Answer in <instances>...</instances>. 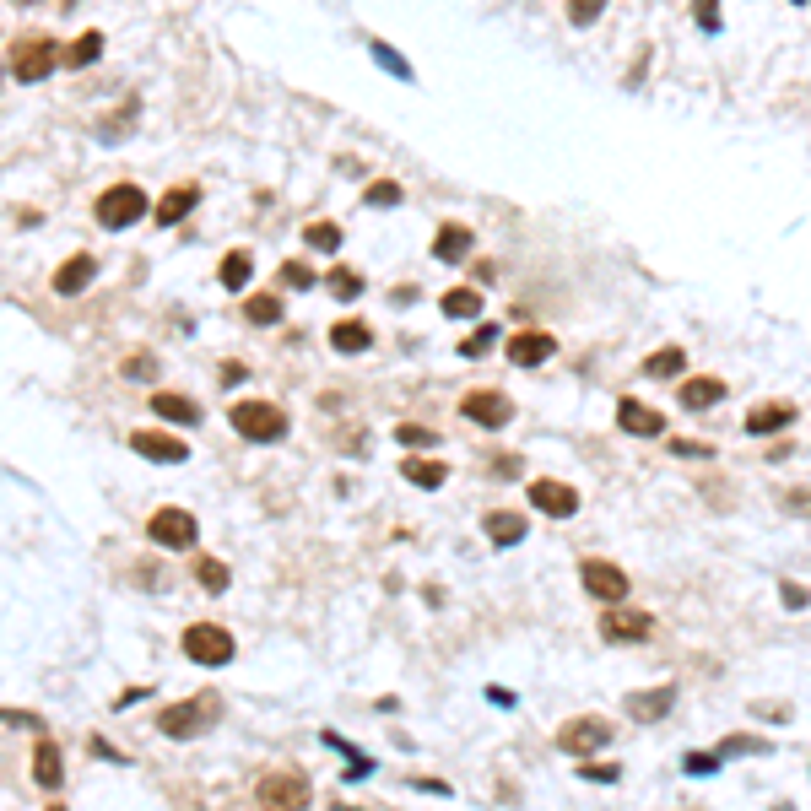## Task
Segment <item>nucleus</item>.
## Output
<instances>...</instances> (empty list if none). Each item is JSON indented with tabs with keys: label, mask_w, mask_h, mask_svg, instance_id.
<instances>
[{
	"label": "nucleus",
	"mask_w": 811,
	"mask_h": 811,
	"mask_svg": "<svg viewBox=\"0 0 811 811\" xmlns=\"http://www.w3.org/2000/svg\"><path fill=\"white\" fill-rule=\"evenodd\" d=\"M228 417H233V433L249 438V444H282L287 438V411L271 401H238Z\"/></svg>",
	"instance_id": "nucleus-1"
},
{
	"label": "nucleus",
	"mask_w": 811,
	"mask_h": 811,
	"mask_svg": "<svg viewBox=\"0 0 811 811\" xmlns=\"http://www.w3.org/2000/svg\"><path fill=\"white\" fill-rule=\"evenodd\" d=\"M152 211V201H146V190L141 184H109V190L98 195V222L109 233H119V228H136V222Z\"/></svg>",
	"instance_id": "nucleus-2"
},
{
	"label": "nucleus",
	"mask_w": 811,
	"mask_h": 811,
	"mask_svg": "<svg viewBox=\"0 0 811 811\" xmlns=\"http://www.w3.org/2000/svg\"><path fill=\"white\" fill-rule=\"evenodd\" d=\"M211 714H217V698H184V703H168V709L157 714V730L174 736V741H195L211 725Z\"/></svg>",
	"instance_id": "nucleus-3"
},
{
	"label": "nucleus",
	"mask_w": 811,
	"mask_h": 811,
	"mask_svg": "<svg viewBox=\"0 0 811 811\" xmlns=\"http://www.w3.org/2000/svg\"><path fill=\"white\" fill-rule=\"evenodd\" d=\"M184 660H195V666H228L233 660V633L217 628V622L184 628Z\"/></svg>",
	"instance_id": "nucleus-4"
},
{
	"label": "nucleus",
	"mask_w": 811,
	"mask_h": 811,
	"mask_svg": "<svg viewBox=\"0 0 811 811\" xmlns=\"http://www.w3.org/2000/svg\"><path fill=\"white\" fill-rule=\"evenodd\" d=\"M146 536L168 552H190L195 541H201V525H195L190 509H157L152 520H146Z\"/></svg>",
	"instance_id": "nucleus-5"
},
{
	"label": "nucleus",
	"mask_w": 811,
	"mask_h": 811,
	"mask_svg": "<svg viewBox=\"0 0 811 811\" xmlns=\"http://www.w3.org/2000/svg\"><path fill=\"white\" fill-rule=\"evenodd\" d=\"M579 579H584V590L595 595V601H606V606H617V601H628V574H622L617 563H606V557H584L579 563Z\"/></svg>",
	"instance_id": "nucleus-6"
},
{
	"label": "nucleus",
	"mask_w": 811,
	"mask_h": 811,
	"mask_svg": "<svg viewBox=\"0 0 811 811\" xmlns=\"http://www.w3.org/2000/svg\"><path fill=\"white\" fill-rule=\"evenodd\" d=\"M255 801L260 806H303L309 801V779H303L298 768H276V774H265L255 784Z\"/></svg>",
	"instance_id": "nucleus-7"
},
{
	"label": "nucleus",
	"mask_w": 811,
	"mask_h": 811,
	"mask_svg": "<svg viewBox=\"0 0 811 811\" xmlns=\"http://www.w3.org/2000/svg\"><path fill=\"white\" fill-rule=\"evenodd\" d=\"M606 741H611V725L590 720V714H584V720H568L563 730H557V747H563L568 757H595Z\"/></svg>",
	"instance_id": "nucleus-8"
},
{
	"label": "nucleus",
	"mask_w": 811,
	"mask_h": 811,
	"mask_svg": "<svg viewBox=\"0 0 811 811\" xmlns=\"http://www.w3.org/2000/svg\"><path fill=\"white\" fill-rule=\"evenodd\" d=\"M460 417H471L476 428H503V422L514 417V401L503 390H471L460 401Z\"/></svg>",
	"instance_id": "nucleus-9"
},
{
	"label": "nucleus",
	"mask_w": 811,
	"mask_h": 811,
	"mask_svg": "<svg viewBox=\"0 0 811 811\" xmlns=\"http://www.w3.org/2000/svg\"><path fill=\"white\" fill-rule=\"evenodd\" d=\"M130 449L146 460H157V465H184L190 460V444L174 433H157V428H141V433H130Z\"/></svg>",
	"instance_id": "nucleus-10"
},
{
	"label": "nucleus",
	"mask_w": 811,
	"mask_h": 811,
	"mask_svg": "<svg viewBox=\"0 0 811 811\" xmlns=\"http://www.w3.org/2000/svg\"><path fill=\"white\" fill-rule=\"evenodd\" d=\"M530 503H536L541 514H552V520H574V514H579V493L568 482H552V476L530 482Z\"/></svg>",
	"instance_id": "nucleus-11"
},
{
	"label": "nucleus",
	"mask_w": 811,
	"mask_h": 811,
	"mask_svg": "<svg viewBox=\"0 0 811 811\" xmlns=\"http://www.w3.org/2000/svg\"><path fill=\"white\" fill-rule=\"evenodd\" d=\"M601 633L611 644H644V638L655 633V617H649V611H622V601H617V611L601 617Z\"/></svg>",
	"instance_id": "nucleus-12"
},
{
	"label": "nucleus",
	"mask_w": 811,
	"mask_h": 811,
	"mask_svg": "<svg viewBox=\"0 0 811 811\" xmlns=\"http://www.w3.org/2000/svg\"><path fill=\"white\" fill-rule=\"evenodd\" d=\"M552 352H557L552 330H520V336H509V363L514 368H541Z\"/></svg>",
	"instance_id": "nucleus-13"
},
{
	"label": "nucleus",
	"mask_w": 811,
	"mask_h": 811,
	"mask_svg": "<svg viewBox=\"0 0 811 811\" xmlns=\"http://www.w3.org/2000/svg\"><path fill=\"white\" fill-rule=\"evenodd\" d=\"M55 60H60V49L49 44V38H38V44L17 49V65H11V71H17V82H44V76L55 71Z\"/></svg>",
	"instance_id": "nucleus-14"
},
{
	"label": "nucleus",
	"mask_w": 811,
	"mask_h": 811,
	"mask_svg": "<svg viewBox=\"0 0 811 811\" xmlns=\"http://www.w3.org/2000/svg\"><path fill=\"white\" fill-rule=\"evenodd\" d=\"M33 784H38V790H49V795L65 784V752L55 747V741H38V747H33Z\"/></svg>",
	"instance_id": "nucleus-15"
},
{
	"label": "nucleus",
	"mask_w": 811,
	"mask_h": 811,
	"mask_svg": "<svg viewBox=\"0 0 811 811\" xmlns=\"http://www.w3.org/2000/svg\"><path fill=\"white\" fill-rule=\"evenodd\" d=\"M195 206H201V190H195V184H174V190L152 206V217H157V228H174V222H184Z\"/></svg>",
	"instance_id": "nucleus-16"
},
{
	"label": "nucleus",
	"mask_w": 811,
	"mask_h": 811,
	"mask_svg": "<svg viewBox=\"0 0 811 811\" xmlns=\"http://www.w3.org/2000/svg\"><path fill=\"white\" fill-rule=\"evenodd\" d=\"M92 276H98V260H92V255H71L55 271V292H60V298H76V292L92 287Z\"/></svg>",
	"instance_id": "nucleus-17"
},
{
	"label": "nucleus",
	"mask_w": 811,
	"mask_h": 811,
	"mask_svg": "<svg viewBox=\"0 0 811 811\" xmlns=\"http://www.w3.org/2000/svg\"><path fill=\"white\" fill-rule=\"evenodd\" d=\"M482 530H487V541H493V547H520L525 541V514H514V509H493L482 520Z\"/></svg>",
	"instance_id": "nucleus-18"
},
{
	"label": "nucleus",
	"mask_w": 811,
	"mask_h": 811,
	"mask_svg": "<svg viewBox=\"0 0 811 811\" xmlns=\"http://www.w3.org/2000/svg\"><path fill=\"white\" fill-rule=\"evenodd\" d=\"M617 428L622 433H638V438H655L660 428H666V417H655V411H649L644 401H617Z\"/></svg>",
	"instance_id": "nucleus-19"
},
{
	"label": "nucleus",
	"mask_w": 811,
	"mask_h": 811,
	"mask_svg": "<svg viewBox=\"0 0 811 811\" xmlns=\"http://www.w3.org/2000/svg\"><path fill=\"white\" fill-rule=\"evenodd\" d=\"M152 417H163V422H179V428H195V422H201V406H195L190 395L157 390V395H152Z\"/></svg>",
	"instance_id": "nucleus-20"
},
{
	"label": "nucleus",
	"mask_w": 811,
	"mask_h": 811,
	"mask_svg": "<svg viewBox=\"0 0 811 811\" xmlns=\"http://www.w3.org/2000/svg\"><path fill=\"white\" fill-rule=\"evenodd\" d=\"M790 422H795V406H790V401H763V406L747 411V433H752V438L779 433V428H790Z\"/></svg>",
	"instance_id": "nucleus-21"
},
{
	"label": "nucleus",
	"mask_w": 811,
	"mask_h": 811,
	"mask_svg": "<svg viewBox=\"0 0 811 811\" xmlns=\"http://www.w3.org/2000/svg\"><path fill=\"white\" fill-rule=\"evenodd\" d=\"M330 347L347 352V357H363L374 347V330H368L363 319H336V325H330Z\"/></svg>",
	"instance_id": "nucleus-22"
},
{
	"label": "nucleus",
	"mask_w": 811,
	"mask_h": 811,
	"mask_svg": "<svg viewBox=\"0 0 811 811\" xmlns=\"http://www.w3.org/2000/svg\"><path fill=\"white\" fill-rule=\"evenodd\" d=\"M471 228H460V222H444V228H438V238H433V255L444 260V265H460L465 255H471Z\"/></svg>",
	"instance_id": "nucleus-23"
},
{
	"label": "nucleus",
	"mask_w": 811,
	"mask_h": 811,
	"mask_svg": "<svg viewBox=\"0 0 811 811\" xmlns=\"http://www.w3.org/2000/svg\"><path fill=\"white\" fill-rule=\"evenodd\" d=\"M676 703V687H655V693H628V714L633 720H666Z\"/></svg>",
	"instance_id": "nucleus-24"
},
{
	"label": "nucleus",
	"mask_w": 811,
	"mask_h": 811,
	"mask_svg": "<svg viewBox=\"0 0 811 811\" xmlns=\"http://www.w3.org/2000/svg\"><path fill=\"white\" fill-rule=\"evenodd\" d=\"M725 401V379H687L682 384V406L687 411H709Z\"/></svg>",
	"instance_id": "nucleus-25"
},
{
	"label": "nucleus",
	"mask_w": 811,
	"mask_h": 811,
	"mask_svg": "<svg viewBox=\"0 0 811 811\" xmlns=\"http://www.w3.org/2000/svg\"><path fill=\"white\" fill-rule=\"evenodd\" d=\"M249 276H255V260H249L244 249L222 255V265H217V282L228 287V292H244V287H249Z\"/></svg>",
	"instance_id": "nucleus-26"
},
{
	"label": "nucleus",
	"mask_w": 811,
	"mask_h": 811,
	"mask_svg": "<svg viewBox=\"0 0 811 811\" xmlns=\"http://www.w3.org/2000/svg\"><path fill=\"white\" fill-rule=\"evenodd\" d=\"M644 374H649V379H676V374H687V352H682V347L649 352V357H644Z\"/></svg>",
	"instance_id": "nucleus-27"
},
{
	"label": "nucleus",
	"mask_w": 811,
	"mask_h": 811,
	"mask_svg": "<svg viewBox=\"0 0 811 811\" xmlns=\"http://www.w3.org/2000/svg\"><path fill=\"white\" fill-rule=\"evenodd\" d=\"M195 584H201L206 595H222L233 584V574H228V563H217V557H195Z\"/></svg>",
	"instance_id": "nucleus-28"
},
{
	"label": "nucleus",
	"mask_w": 811,
	"mask_h": 811,
	"mask_svg": "<svg viewBox=\"0 0 811 811\" xmlns=\"http://www.w3.org/2000/svg\"><path fill=\"white\" fill-rule=\"evenodd\" d=\"M449 319H476L482 314V292L476 287H455V292H444V303H438Z\"/></svg>",
	"instance_id": "nucleus-29"
},
{
	"label": "nucleus",
	"mask_w": 811,
	"mask_h": 811,
	"mask_svg": "<svg viewBox=\"0 0 811 811\" xmlns=\"http://www.w3.org/2000/svg\"><path fill=\"white\" fill-rule=\"evenodd\" d=\"M98 60H103V33H82L65 49V65H71V71H87V65H98Z\"/></svg>",
	"instance_id": "nucleus-30"
},
{
	"label": "nucleus",
	"mask_w": 811,
	"mask_h": 811,
	"mask_svg": "<svg viewBox=\"0 0 811 811\" xmlns=\"http://www.w3.org/2000/svg\"><path fill=\"white\" fill-rule=\"evenodd\" d=\"M401 476L411 487H444L449 482V471L438 460H401Z\"/></svg>",
	"instance_id": "nucleus-31"
},
{
	"label": "nucleus",
	"mask_w": 811,
	"mask_h": 811,
	"mask_svg": "<svg viewBox=\"0 0 811 811\" xmlns=\"http://www.w3.org/2000/svg\"><path fill=\"white\" fill-rule=\"evenodd\" d=\"M303 244L319 249V255H336V249L347 244V233H341L336 222H309V228H303Z\"/></svg>",
	"instance_id": "nucleus-32"
},
{
	"label": "nucleus",
	"mask_w": 811,
	"mask_h": 811,
	"mask_svg": "<svg viewBox=\"0 0 811 811\" xmlns=\"http://www.w3.org/2000/svg\"><path fill=\"white\" fill-rule=\"evenodd\" d=\"M244 314H249V325H276V319H282V298H276V292H255Z\"/></svg>",
	"instance_id": "nucleus-33"
},
{
	"label": "nucleus",
	"mask_w": 811,
	"mask_h": 811,
	"mask_svg": "<svg viewBox=\"0 0 811 811\" xmlns=\"http://www.w3.org/2000/svg\"><path fill=\"white\" fill-rule=\"evenodd\" d=\"M763 752H768L763 736H725L720 741V763H725V757H763Z\"/></svg>",
	"instance_id": "nucleus-34"
},
{
	"label": "nucleus",
	"mask_w": 811,
	"mask_h": 811,
	"mask_svg": "<svg viewBox=\"0 0 811 811\" xmlns=\"http://www.w3.org/2000/svg\"><path fill=\"white\" fill-rule=\"evenodd\" d=\"M325 287L336 292V298H347V303H352V298H363V276L347 271V265H341V271H330V276H325Z\"/></svg>",
	"instance_id": "nucleus-35"
},
{
	"label": "nucleus",
	"mask_w": 811,
	"mask_h": 811,
	"mask_svg": "<svg viewBox=\"0 0 811 811\" xmlns=\"http://www.w3.org/2000/svg\"><path fill=\"white\" fill-rule=\"evenodd\" d=\"M119 374L136 379V384H146V379H157V357H152V352H130L125 363H119Z\"/></svg>",
	"instance_id": "nucleus-36"
},
{
	"label": "nucleus",
	"mask_w": 811,
	"mask_h": 811,
	"mask_svg": "<svg viewBox=\"0 0 811 811\" xmlns=\"http://www.w3.org/2000/svg\"><path fill=\"white\" fill-rule=\"evenodd\" d=\"M368 49H374V60H379L390 76H401V82H411V65H406V55H395V49H390V44H379V38H374Z\"/></svg>",
	"instance_id": "nucleus-37"
},
{
	"label": "nucleus",
	"mask_w": 811,
	"mask_h": 811,
	"mask_svg": "<svg viewBox=\"0 0 811 811\" xmlns=\"http://www.w3.org/2000/svg\"><path fill=\"white\" fill-rule=\"evenodd\" d=\"M395 438H401L406 449H433V444H438V433L422 428V422H401V428H395Z\"/></svg>",
	"instance_id": "nucleus-38"
},
{
	"label": "nucleus",
	"mask_w": 811,
	"mask_h": 811,
	"mask_svg": "<svg viewBox=\"0 0 811 811\" xmlns=\"http://www.w3.org/2000/svg\"><path fill=\"white\" fill-rule=\"evenodd\" d=\"M601 11H606V0H568V22H574V28H595Z\"/></svg>",
	"instance_id": "nucleus-39"
},
{
	"label": "nucleus",
	"mask_w": 811,
	"mask_h": 811,
	"mask_svg": "<svg viewBox=\"0 0 811 811\" xmlns=\"http://www.w3.org/2000/svg\"><path fill=\"white\" fill-rule=\"evenodd\" d=\"M363 201H368V206H401V184H395V179H379V184H368Z\"/></svg>",
	"instance_id": "nucleus-40"
},
{
	"label": "nucleus",
	"mask_w": 811,
	"mask_h": 811,
	"mask_svg": "<svg viewBox=\"0 0 811 811\" xmlns=\"http://www.w3.org/2000/svg\"><path fill=\"white\" fill-rule=\"evenodd\" d=\"M493 341H498V325H482L471 341H460V357H482V352H493Z\"/></svg>",
	"instance_id": "nucleus-41"
},
{
	"label": "nucleus",
	"mask_w": 811,
	"mask_h": 811,
	"mask_svg": "<svg viewBox=\"0 0 811 811\" xmlns=\"http://www.w3.org/2000/svg\"><path fill=\"white\" fill-rule=\"evenodd\" d=\"M693 17L703 33H720V0H693Z\"/></svg>",
	"instance_id": "nucleus-42"
},
{
	"label": "nucleus",
	"mask_w": 811,
	"mask_h": 811,
	"mask_svg": "<svg viewBox=\"0 0 811 811\" xmlns=\"http://www.w3.org/2000/svg\"><path fill=\"white\" fill-rule=\"evenodd\" d=\"M779 601H784V606H790V611H806V601H811V595H806V584H795V579H784V584H779Z\"/></svg>",
	"instance_id": "nucleus-43"
},
{
	"label": "nucleus",
	"mask_w": 811,
	"mask_h": 811,
	"mask_svg": "<svg viewBox=\"0 0 811 811\" xmlns=\"http://www.w3.org/2000/svg\"><path fill=\"white\" fill-rule=\"evenodd\" d=\"M309 282H314V271L303 260H287L282 265V287H309Z\"/></svg>",
	"instance_id": "nucleus-44"
},
{
	"label": "nucleus",
	"mask_w": 811,
	"mask_h": 811,
	"mask_svg": "<svg viewBox=\"0 0 811 811\" xmlns=\"http://www.w3.org/2000/svg\"><path fill=\"white\" fill-rule=\"evenodd\" d=\"M671 455H676V460H682V455H693V460H709L714 449H709V444H693V438H676V444H671Z\"/></svg>",
	"instance_id": "nucleus-45"
},
{
	"label": "nucleus",
	"mask_w": 811,
	"mask_h": 811,
	"mask_svg": "<svg viewBox=\"0 0 811 811\" xmlns=\"http://www.w3.org/2000/svg\"><path fill=\"white\" fill-rule=\"evenodd\" d=\"M714 768H720V757H709V752H687V774H714Z\"/></svg>",
	"instance_id": "nucleus-46"
},
{
	"label": "nucleus",
	"mask_w": 811,
	"mask_h": 811,
	"mask_svg": "<svg viewBox=\"0 0 811 811\" xmlns=\"http://www.w3.org/2000/svg\"><path fill=\"white\" fill-rule=\"evenodd\" d=\"M0 720H6V725H28V730H44V720H38V714H22V709H0Z\"/></svg>",
	"instance_id": "nucleus-47"
},
{
	"label": "nucleus",
	"mask_w": 811,
	"mask_h": 811,
	"mask_svg": "<svg viewBox=\"0 0 811 811\" xmlns=\"http://www.w3.org/2000/svg\"><path fill=\"white\" fill-rule=\"evenodd\" d=\"M493 476H520V455H493Z\"/></svg>",
	"instance_id": "nucleus-48"
},
{
	"label": "nucleus",
	"mask_w": 811,
	"mask_h": 811,
	"mask_svg": "<svg viewBox=\"0 0 811 811\" xmlns=\"http://www.w3.org/2000/svg\"><path fill=\"white\" fill-rule=\"evenodd\" d=\"M244 379H249L244 363H222V384H244Z\"/></svg>",
	"instance_id": "nucleus-49"
},
{
	"label": "nucleus",
	"mask_w": 811,
	"mask_h": 811,
	"mask_svg": "<svg viewBox=\"0 0 811 811\" xmlns=\"http://www.w3.org/2000/svg\"><path fill=\"white\" fill-rule=\"evenodd\" d=\"M579 774H584V779H606V784H611V779H617V768H595V763H584Z\"/></svg>",
	"instance_id": "nucleus-50"
},
{
	"label": "nucleus",
	"mask_w": 811,
	"mask_h": 811,
	"mask_svg": "<svg viewBox=\"0 0 811 811\" xmlns=\"http://www.w3.org/2000/svg\"><path fill=\"white\" fill-rule=\"evenodd\" d=\"M92 752H98V757H109V763H125V752H114L109 741H92Z\"/></svg>",
	"instance_id": "nucleus-51"
},
{
	"label": "nucleus",
	"mask_w": 811,
	"mask_h": 811,
	"mask_svg": "<svg viewBox=\"0 0 811 811\" xmlns=\"http://www.w3.org/2000/svg\"><path fill=\"white\" fill-rule=\"evenodd\" d=\"M17 6H33V0H17Z\"/></svg>",
	"instance_id": "nucleus-52"
},
{
	"label": "nucleus",
	"mask_w": 811,
	"mask_h": 811,
	"mask_svg": "<svg viewBox=\"0 0 811 811\" xmlns=\"http://www.w3.org/2000/svg\"><path fill=\"white\" fill-rule=\"evenodd\" d=\"M795 6H806V0H795Z\"/></svg>",
	"instance_id": "nucleus-53"
}]
</instances>
